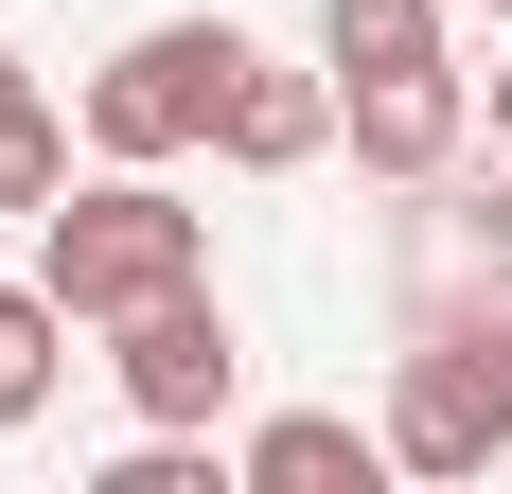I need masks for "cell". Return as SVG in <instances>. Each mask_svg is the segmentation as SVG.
Segmentation results:
<instances>
[{"instance_id":"obj_1","label":"cell","mask_w":512,"mask_h":494,"mask_svg":"<svg viewBox=\"0 0 512 494\" xmlns=\"http://www.w3.org/2000/svg\"><path fill=\"white\" fill-rule=\"evenodd\" d=\"M36 283L106 336V318H142V300L212 283V212H177V177H159V159H106V177H71V195L36 212Z\"/></svg>"},{"instance_id":"obj_2","label":"cell","mask_w":512,"mask_h":494,"mask_svg":"<svg viewBox=\"0 0 512 494\" xmlns=\"http://www.w3.org/2000/svg\"><path fill=\"white\" fill-rule=\"evenodd\" d=\"M230 71H248L230 18H142V36L71 89V106H89V159H195L212 124H230Z\"/></svg>"},{"instance_id":"obj_3","label":"cell","mask_w":512,"mask_h":494,"mask_svg":"<svg viewBox=\"0 0 512 494\" xmlns=\"http://www.w3.org/2000/svg\"><path fill=\"white\" fill-rule=\"evenodd\" d=\"M389 459L407 477H495L512 459V318H442L389 371Z\"/></svg>"},{"instance_id":"obj_4","label":"cell","mask_w":512,"mask_h":494,"mask_svg":"<svg viewBox=\"0 0 512 494\" xmlns=\"http://www.w3.org/2000/svg\"><path fill=\"white\" fill-rule=\"evenodd\" d=\"M106 371H124L142 424H212V406L248 389V336H230L212 283H177V300H142V318H106Z\"/></svg>"},{"instance_id":"obj_5","label":"cell","mask_w":512,"mask_h":494,"mask_svg":"<svg viewBox=\"0 0 512 494\" xmlns=\"http://www.w3.org/2000/svg\"><path fill=\"white\" fill-rule=\"evenodd\" d=\"M336 142H354V177L424 195V177L477 142V71H442V53H424V71H354V89H336Z\"/></svg>"},{"instance_id":"obj_6","label":"cell","mask_w":512,"mask_h":494,"mask_svg":"<svg viewBox=\"0 0 512 494\" xmlns=\"http://www.w3.org/2000/svg\"><path fill=\"white\" fill-rule=\"evenodd\" d=\"M318 142H336V53H318V71L248 53V71H230V124H212V159H230V177H301Z\"/></svg>"},{"instance_id":"obj_7","label":"cell","mask_w":512,"mask_h":494,"mask_svg":"<svg viewBox=\"0 0 512 494\" xmlns=\"http://www.w3.org/2000/svg\"><path fill=\"white\" fill-rule=\"evenodd\" d=\"M230 477H248V494H371V477H407V459H389V424L283 406V424H248V442H230Z\"/></svg>"},{"instance_id":"obj_8","label":"cell","mask_w":512,"mask_h":494,"mask_svg":"<svg viewBox=\"0 0 512 494\" xmlns=\"http://www.w3.org/2000/svg\"><path fill=\"white\" fill-rule=\"evenodd\" d=\"M71 336H89V318H71L53 283H0V442H18V424L53 406V371H71Z\"/></svg>"},{"instance_id":"obj_9","label":"cell","mask_w":512,"mask_h":494,"mask_svg":"<svg viewBox=\"0 0 512 494\" xmlns=\"http://www.w3.org/2000/svg\"><path fill=\"white\" fill-rule=\"evenodd\" d=\"M442 18H460V0H318V53H336V89H354V71H424Z\"/></svg>"},{"instance_id":"obj_10","label":"cell","mask_w":512,"mask_h":494,"mask_svg":"<svg viewBox=\"0 0 512 494\" xmlns=\"http://www.w3.org/2000/svg\"><path fill=\"white\" fill-rule=\"evenodd\" d=\"M71 142H89V106H36V89L0 106V212H53V195H71Z\"/></svg>"},{"instance_id":"obj_11","label":"cell","mask_w":512,"mask_h":494,"mask_svg":"<svg viewBox=\"0 0 512 494\" xmlns=\"http://www.w3.org/2000/svg\"><path fill=\"white\" fill-rule=\"evenodd\" d=\"M477 230H495V265H512V142H495V195H477Z\"/></svg>"},{"instance_id":"obj_12","label":"cell","mask_w":512,"mask_h":494,"mask_svg":"<svg viewBox=\"0 0 512 494\" xmlns=\"http://www.w3.org/2000/svg\"><path fill=\"white\" fill-rule=\"evenodd\" d=\"M18 89H36V53H18V36H0V106H18Z\"/></svg>"},{"instance_id":"obj_13","label":"cell","mask_w":512,"mask_h":494,"mask_svg":"<svg viewBox=\"0 0 512 494\" xmlns=\"http://www.w3.org/2000/svg\"><path fill=\"white\" fill-rule=\"evenodd\" d=\"M495 142H512V53H495Z\"/></svg>"},{"instance_id":"obj_14","label":"cell","mask_w":512,"mask_h":494,"mask_svg":"<svg viewBox=\"0 0 512 494\" xmlns=\"http://www.w3.org/2000/svg\"><path fill=\"white\" fill-rule=\"evenodd\" d=\"M460 18H512V0H460Z\"/></svg>"}]
</instances>
